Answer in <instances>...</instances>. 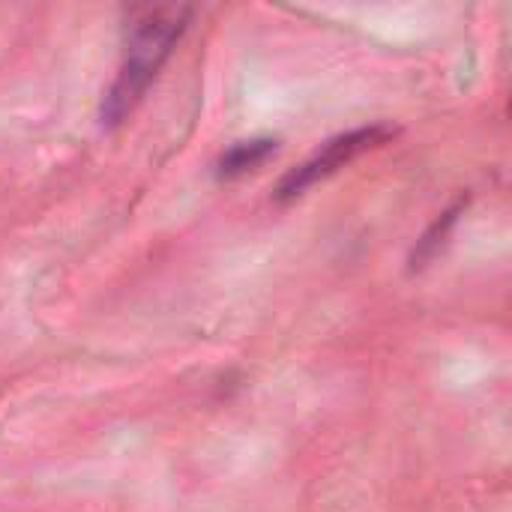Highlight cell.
Listing matches in <instances>:
<instances>
[{
	"label": "cell",
	"mask_w": 512,
	"mask_h": 512,
	"mask_svg": "<svg viewBox=\"0 0 512 512\" xmlns=\"http://www.w3.org/2000/svg\"><path fill=\"white\" fill-rule=\"evenodd\" d=\"M192 18V6L186 3H165L144 9L129 30L126 60L111 84V90L102 99L99 117L102 126H117L129 117V111L138 105V99L147 93L150 81L159 75L165 60L171 57L174 45L186 33Z\"/></svg>",
	"instance_id": "cell-1"
},
{
	"label": "cell",
	"mask_w": 512,
	"mask_h": 512,
	"mask_svg": "<svg viewBox=\"0 0 512 512\" xmlns=\"http://www.w3.org/2000/svg\"><path fill=\"white\" fill-rule=\"evenodd\" d=\"M396 135L393 126H384V123H375V126H363V129H351V132H342L336 138H330L318 153H312L306 162H300L294 171H288L282 177V183L276 186L273 198L276 201H294L297 195H303L309 186L333 177L339 168H345L348 162H354L357 156L387 144L390 138Z\"/></svg>",
	"instance_id": "cell-2"
},
{
	"label": "cell",
	"mask_w": 512,
	"mask_h": 512,
	"mask_svg": "<svg viewBox=\"0 0 512 512\" xmlns=\"http://www.w3.org/2000/svg\"><path fill=\"white\" fill-rule=\"evenodd\" d=\"M465 204H468V198H459L450 210H444L435 222H432V228L417 240V246H414V252H411V270H420V267H426V261H432L435 255H438V249L447 243V234H450V228L456 225V219H459V213L465 210Z\"/></svg>",
	"instance_id": "cell-4"
},
{
	"label": "cell",
	"mask_w": 512,
	"mask_h": 512,
	"mask_svg": "<svg viewBox=\"0 0 512 512\" xmlns=\"http://www.w3.org/2000/svg\"><path fill=\"white\" fill-rule=\"evenodd\" d=\"M276 153V138H249V141H237L234 147H228L219 162H216V174L222 180H234L252 168H258L261 162H267Z\"/></svg>",
	"instance_id": "cell-3"
}]
</instances>
